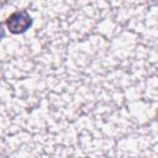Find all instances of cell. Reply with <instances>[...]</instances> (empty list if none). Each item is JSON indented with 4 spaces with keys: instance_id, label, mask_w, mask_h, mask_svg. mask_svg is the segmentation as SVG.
<instances>
[{
    "instance_id": "obj_1",
    "label": "cell",
    "mask_w": 158,
    "mask_h": 158,
    "mask_svg": "<svg viewBox=\"0 0 158 158\" xmlns=\"http://www.w3.org/2000/svg\"><path fill=\"white\" fill-rule=\"evenodd\" d=\"M6 26L11 33H23L32 26V17L27 10H19L6 19Z\"/></svg>"
},
{
    "instance_id": "obj_2",
    "label": "cell",
    "mask_w": 158,
    "mask_h": 158,
    "mask_svg": "<svg viewBox=\"0 0 158 158\" xmlns=\"http://www.w3.org/2000/svg\"><path fill=\"white\" fill-rule=\"evenodd\" d=\"M5 37V27H4V25L0 22V40H2Z\"/></svg>"
}]
</instances>
